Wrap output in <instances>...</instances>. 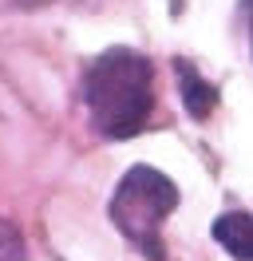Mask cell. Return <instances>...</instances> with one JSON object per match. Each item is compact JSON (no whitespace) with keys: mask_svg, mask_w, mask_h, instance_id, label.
I'll return each instance as SVG.
<instances>
[{"mask_svg":"<svg viewBox=\"0 0 253 261\" xmlns=\"http://www.w3.org/2000/svg\"><path fill=\"white\" fill-rule=\"evenodd\" d=\"M83 103L103 139H135L155 115V64L135 48L99 51L83 71Z\"/></svg>","mask_w":253,"mask_h":261,"instance_id":"obj_1","label":"cell"},{"mask_svg":"<svg viewBox=\"0 0 253 261\" xmlns=\"http://www.w3.org/2000/svg\"><path fill=\"white\" fill-rule=\"evenodd\" d=\"M174 210H178V186L155 166H131L119 178L115 194H111V222H115V229L146 261H166L162 222Z\"/></svg>","mask_w":253,"mask_h":261,"instance_id":"obj_2","label":"cell"},{"mask_svg":"<svg viewBox=\"0 0 253 261\" xmlns=\"http://www.w3.org/2000/svg\"><path fill=\"white\" fill-rule=\"evenodd\" d=\"M174 71H178V91H182V103L194 119H210V111L218 107V87L206 83L198 75V67L186 64V60H174Z\"/></svg>","mask_w":253,"mask_h":261,"instance_id":"obj_3","label":"cell"},{"mask_svg":"<svg viewBox=\"0 0 253 261\" xmlns=\"http://www.w3.org/2000/svg\"><path fill=\"white\" fill-rule=\"evenodd\" d=\"M214 242L237 261H253V218L249 214H221L214 222Z\"/></svg>","mask_w":253,"mask_h":261,"instance_id":"obj_4","label":"cell"},{"mask_svg":"<svg viewBox=\"0 0 253 261\" xmlns=\"http://www.w3.org/2000/svg\"><path fill=\"white\" fill-rule=\"evenodd\" d=\"M0 261H28V245H24V233L0 218Z\"/></svg>","mask_w":253,"mask_h":261,"instance_id":"obj_5","label":"cell"},{"mask_svg":"<svg viewBox=\"0 0 253 261\" xmlns=\"http://www.w3.org/2000/svg\"><path fill=\"white\" fill-rule=\"evenodd\" d=\"M47 0H0V8H40Z\"/></svg>","mask_w":253,"mask_h":261,"instance_id":"obj_6","label":"cell"},{"mask_svg":"<svg viewBox=\"0 0 253 261\" xmlns=\"http://www.w3.org/2000/svg\"><path fill=\"white\" fill-rule=\"evenodd\" d=\"M245 12H249V44H253V0H245Z\"/></svg>","mask_w":253,"mask_h":261,"instance_id":"obj_7","label":"cell"}]
</instances>
